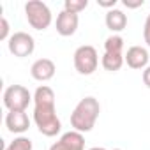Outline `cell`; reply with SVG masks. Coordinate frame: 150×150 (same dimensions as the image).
I'll list each match as a JSON object with an SVG mask.
<instances>
[{
  "instance_id": "1",
  "label": "cell",
  "mask_w": 150,
  "mask_h": 150,
  "mask_svg": "<svg viewBox=\"0 0 150 150\" xmlns=\"http://www.w3.org/2000/svg\"><path fill=\"white\" fill-rule=\"evenodd\" d=\"M34 122L39 132L48 138L57 136L62 129L55 108V92L48 85H41L34 92Z\"/></svg>"
},
{
  "instance_id": "2",
  "label": "cell",
  "mask_w": 150,
  "mask_h": 150,
  "mask_svg": "<svg viewBox=\"0 0 150 150\" xmlns=\"http://www.w3.org/2000/svg\"><path fill=\"white\" fill-rule=\"evenodd\" d=\"M99 113H101V104L96 97L88 96V97H83L76 108L72 110L71 113V125H72V131H78V132H90L94 127H96V122L99 118Z\"/></svg>"
},
{
  "instance_id": "3",
  "label": "cell",
  "mask_w": 150,
  "mask_h": 150,
  "mask_svg": "<svg viewBox=\"0 0 150 150\" xmlns=\"http://www.w3.org/2000/svg\"><path fill=\"white\" fill-rule=\"evenodd\" d=\"M25 16H27L28 25L39 32L46 30L53 20L50 7L44 2H41V0H30V2L25 4Z\"/></svg>"
},
{
  "instance_id": "4",
  "label": "cell",
  "mask_w": 150,
  "mask_h": 150,
  "mask_svg": "<svg viewBox=\"0 0 150 150\" xmlns=\"http://www.w3.org/2000/svg\"><path fill=\"white\" fill-rule=\"evenodd\" d=\"M99 65V55L97 50L90 44H83L74 51V69L83 76H90L97 71Z\"/></svg>"
},
{
  "instance_id": "5",
  "label": "cell",
  "mask_w": 150,
  "mask_h": 150,
  "mask_svg": "<svg viewBox=\"0 0 150 150\" xmlns=\"http://www.w3.org/2000/svg\"><path fill=\"white\" fill-rule=\"evenodd\" d=\"M4 106L7 111H27L30 101H34L28 88L23 85H11L4 90Z\"/></svg>"
},
{
  "instance_id": "6",
  "label": "cell",
  "mask_w": 150,
  "mask_h": 150,
  "mask_svg": "<svg viewBox=\"0 0 150 150\" xmlns=\"http://www.w3.org/2000/svg\"><path fill=\"white\" fill-rule=\"evenodd\" d=\"M7 48L9 51L18 57V58H25V57H30L35 50V41L30 34L27 32H14L9 41H7Z\"/></svg>"
},
{
  "instance_id": "7",
  "label": "cell",
  "mask_w": 150,
  "mask_h": 150,
  "mask_svg": "<svg viewBox=\"0 0 150 150\" xmlns=\"http://www.w3.org/2000/svg\"><path fill=\"white\" fill-rule=\"evenodd\" d=\"M50 150H85V138L78 131H69L57 139Z\"/></svg>"
},
{
  "instance_id": "8",
  "label": "cell",
  "mask_w": 150,
  "mask_h": 150,
  "mask_svg": "<svg viewBox=\"0 0 150 150\" xmlns=\"http://www.w3.org/2000/svg\"><path fill=\"white\" fill-rule=\"evenodd\" d=\"M78 25H80V16L74 14V13H69V11H62L58 16H57V32L62 35V37H71L76 34L78 30Z\"/></svg>"
},
{
  "instance_id": "9",
  "label": "cell",
  "mask_w": 150,
  "mask_h": 150,
  "mask_svg": "<svg viewBox=\"0 0 150 150\" xmlns=\"http://www.w3.org/2000/svg\"><path fill=\"white\" fill-rule=\"evenodd\" d=\"M55 71H57V65L51 58H39L32 64L30 67V74L32 78L37 80V81H50L53 76H55Z\"/></svg>"
},
{
  "instance_id": "10",
  "label": "cell",
  "mask_w": 150,
  "mask_h": 150,
  "mask_svg": "<svg viewBox=\"0 0 150 150\" xmlns=\"http://www.w3.org/2000/svg\"><path fill=\"white\" fill-rule=\"evenodd\" d=\"M6 127L13 134H23L30 127V118L27 111H9L6 115Z\"/></svg>"
},
{
  "instance_id": "11",
  "label": "cell",
  "mask_w": 150,
  "mask_h": 150,
  "mask_svg": "<svg viewBox=\"0 0 150 150\" xmlns=\"http://www.w3.org/2000/svg\"><path fill=\"white\" fill-rule=\"evenodd\" d=\"M148 51L143 46H131L125 51V64L131 69H146L148 67Z\"/></svg>"
},
{
  "instance_id": "12",
  "label": "cell",
  "mask_w": 150,
  "mask_h": 150,
  "mask_svg": "<svg viewBox=\"0 0 150 150\" xmlns=\"http://www.w3.org/2000/svg\"><path fill=\"white\" fill-rule=\"evenodd\" d=\"M104 21H106V27H108L113 34H118V32H122V30L127 27V16H125L124 11H120V9H111V11H108Z\"/></svg>"
},
{
  "instance_id": "13",
  "label": "cell",
  "mask_w": 150,
  "mask_h": 150,
  "mask_svg": "<svg viewBox=\"0 0 150 150\" xmlns=\"http://www.w3.org/2000/svg\"><path fill=\"white\" fill-rule=\"evenodd\" d=\"M125 62V53H110V51H104L103 58H101V64L106 71L110 72H117L120 71V67L124 65Z\"/></svg>"
},
{
  "instance_id": "14",
  "label": "cell",
  "mask_w": 150,
  "mask_h": 150,
  "mask_svg": "<svg viewBox=\"0 0 150 150\" xmlns=\"http://www.w3.org/2000/svg\"><path fill=\"white\" fill-rule=\"evenodd\" d=\"M104 51H110V53H124V39L122 35L118 34H113L106 39L104 42Z\"/></svg>"
},
{
  "instance_id": "15",
  "label": "cell",
  "mask_w": 150,
  "mask_h": 150,
  "mask_svg": "<svg viewBox=\"0 0 150 150\" xmlns=\"http://www.w3.org/2000/svg\"><path fill=\"white\" fill-rule=\"evenodd\" d=\"M32 148H34L32 139L27 136H18L6 146V150H32Z\"/></svg>"
},
{
  "instance_id": "16",
  "label": "cell",
  "mask_w": 150,
  "mask_h": 150,
  "mask_svg": "<svg viewBox=\"0 0 150 150\" xmlns=\"http://www.w3.org/2000/svg\"><path fill=\"white\" fill-rule=\"evenodd\" d=\"M87 7H88V0H65L64 2V11H69L74 14H80Z\"/></svg>"
},
{
  "instance_id": "17",
  "label": "cell",
  "mask_w": 150,
  "mask_h": 150,
  "mask_svg": "<svg viewBox=\"0 0 150 150\" xmlns=\"http://www.w3.org/2000/svg\"><path fill=\"white\" fill-rule=\"evenodd\" d=\"M9 23H7V20H6V16H2L0 18V41H9Z\"/></svg>"
},
{
  "instance_id": "18",
  "label": "cell",
  "mask_w": 150,
  "mask_h": 150,
  "mask_svg": "<svg viewBox=\"0 0 150 150\" xmlns=\"http://www.w3.org/2000/svg\"><path fill=\"white\" fill-rule=\"evenodd\" d=\"M143 39L146 42V46H150V14L145 20V27H143Z\"/></svg>"
},
{
  "instance_id": "19",
  "label": "cell",
  "mask_w": 150,
  "mask_h": 150,
  "mask_svg": "<svg viewBox=\"0 0 150 150\" xmlns=\"http://www.w3.org/2000/svg\"><path fill=\"white\" fill-rule=\"evenodd\" d=\"M97 4H99V7H106V9H115V6H117V0H97Z\"/></svg>"
},
{
  "instance_id": "20",
  "label": "cell",
  "mask_w": 150,
  "mask_h": 150,
  "mask_svg": "<svg viewBox=\"0 0 150 150\" xmlns=\"http://www.w3.org/2000/svg\"><path fill=\"white\" fill-rule=\"evenodd\" d=\"M143 83L146 88H150V65L146 69H143Z\"/></svg>"
},
{
  "instance_id": "21",
  "label": "cell",
  "mask_w": 150,
  "mask_h": 150,
  "mask_svg": "<svg viewBox=\"0 0 150 150\" xmlns=\"http://www.w3.org/2000/svg\"><path fill=\"white\" fill-rule=\"evenodd\" d=\"M124 6L125 7H131V9H136V7H141L143 6V0H138V2H127V0H124Z\"/></svg>"
},
{
  "instance_id": "22",
  "label": "cell",
  "mask_w": 150,
  "mask_h": 150,
  "mask_svg": "<svg viewBox=\"0 0 150 150\" xmlns=\"http://www.w3.org/2000/svg\"><path fill=\"white\" fill-rule=\"evenodd\" d=\"M88 150H108V148H103V146H92ZM113 150H122V148H113Z\"/></svg>"
}]
</instances>
